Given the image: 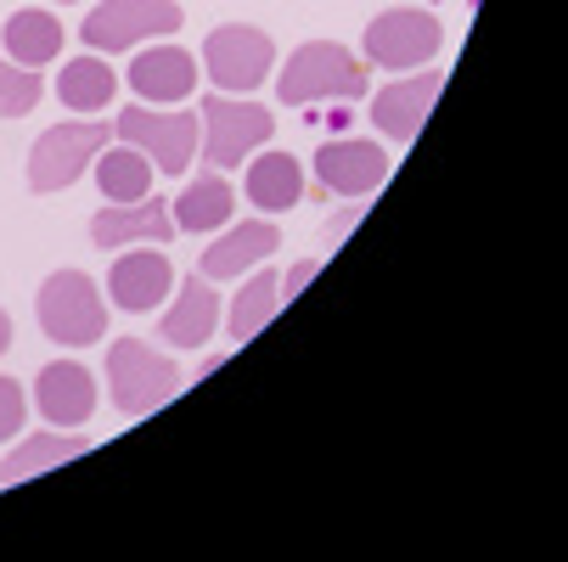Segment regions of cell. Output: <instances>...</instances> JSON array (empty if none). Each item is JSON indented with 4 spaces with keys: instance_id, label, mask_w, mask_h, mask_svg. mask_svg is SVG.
<instances>
[{
    "instance_id": "d4e9b609",
    "label": "cell",
    "mask_w": 568,
    "mask_h": 562,
    "mask_svg": "<svg viewBox=\"0 0 568 562\" xmlns=\"http://www.w3.org/2000/svg\"><path fill=\"white\" fill-rule=\"evenodd\" d=\"M40 96H45L40 73H34V68H18L12 57H0V119H23V113H34Z\"/></svg>"
},
{
    "instance_id": "52a82bcc",
    "label": "cell",
    "mask_w": 568,
    "mask_h": 562,
    "mask_svg": "<svg viewBox=\"0 0 568 562\" xmlns=\"http://www.w3.org/2000/svg\"><path fill=\"white\" fill-rule=\"evenodd\" d=\"M203 68L214 79V91H225V96L260 91V79H271V68H276V40L254 23H225L209 34Z\"/></svg>"
},
{
    "instance_id": "4316f807",
    "label": "cell",
    "mask_w": 568,
    "mask_h": 562,
    "mask_svg": "<svg viewBox=\"0 0 568 562\" xmlns=\"http://www.w3.org/2000/svg\"><path fill=\"white\" fill-rule=\"evenodd\" d=\"M349 108H355V102H315V108H304V113H310L321 130H349V124H355Z\"/></svg>"
},
{
    "instance_id": "d6986e66",
    "label": "cell",
    "mask_w": 568,
    "mask_h": 562,
    "mask_svg": "<svg viewBox=\"0 0 568 562\" xmlns=\"http://www.w3.org/2000/svg\"><path fill=\"white\" fill-rule=\"evenodd\" d=\"M57 96H62V108L68 113H102L113 96H119V79H113V68L102 62V57H73L62 73H57Z\"/></svg>"
},
{
    "instance_id": "f546056e",
    "label": "cell",
    "mask_w": 568,
    "mask_h": 562,
    "mask_svg": "<svg viewBox=\"0 0 568 562\" xmlns=\"http://www.w3.org/2000/svg\"><path fill=\"white\" fill-rule=\"evenodd\" d=\"M7 349H12V315L0 309V355H7Z\"/></svg>"
},
{
    "instance_id": "2e32d148",
    "label": "cell",
    "mask_w": 568,
    "mask_h": 562,
    "mask_svg": "<svg viewBox=\"0 0 568 562\" xmlns=\"http://www.w3.org/2000/svg\"><path fill=\"white\" fill-rule=\"evenodd\" d=\"M282 248V231L271 225V219H248V225H231L220 243H209V254L197 259L203 270L197 276H209V282H231V276H242V270H254V265H265L271 254Z\"/></svg>"
},
{
    "instance_id": "cb8c5ba5",
    "label": "cell",
    "mask_w": 568,
    "mask_h": 562,
    "mask_svg": "<svg viewBox=\"0 0 568 562\" xmlns=\"http://www.w3.org/2000/svg\"><path fill=\"white\" fill-rule=\"evenodd\" d=\"M276 309H282V282L260 265V276L236 293V304H231V315H225V327H231V338H236V344H248L254 333H265V327H271V315H276Z\"/></svg>"
},
{
    "instance_id": "9a60e30c",
    "label": "cell",
    "mask_w": 568,
    "mask_h": 562,
    "mask_svg": "<svg viewBox=\"0 0 568 562\" xmlns=\"http://www.w3.org/2000/svg\"><path fill=\"white\" fill-rule=\"evenodd\" d=\"M170 287H175V259H164V254H130L124 248V259H113V270H108V293L130 315L158 309L170 298Z\"/></svg>"
},
{
    "instance_id": "7c38bea8",
    "label": "cell",
    "mask_w": 568,
    "mask_h": 562,
    "mask_svg": "<svg viewBox=\"0 0 568 562\" xmlns=\"http://www.w3.org/2000/svg\"><path fill=\"white\" fill-rule=\"evenodd\" d=\"M124 79H130V91L141 102L175 108V102H186L197 91V57L181 51V45H146V51L130 57V73Z\"/></svg>"
},
{
    "instance_id": "4dcf8cb0",
    "label": "cell",
    "mask_w": 568,
    "mask_h": 562,
    "mask_svg": "<svg viewBox=\"0 0 568 562\" xmlns=\"http://www.w3.org/2000/svg\"><path fill=\"white\" fill-rule=\"evenodd\" d=\"M62 7H68V0H62Z\"/></svg>"
},
{
    "instance_id": "ffe728a7",
    "label": "cell",
    "mask_w": 568,
    "mask_h": 562,
    "mask_svg": "<svg viewBox=\"0 0 568 562\" xmlns=\"http://www.w3.org/2000/svg\"><path fill=\"white\" fill-rule=\"evenodd\" d=\"M304 197V170H298V157L287 152H260L254 157V170H248V203L265 208V214H282Z\"/></svg>"
},
{
    "instance_id": "5bb4252c",
    "label": "cell",
    "mask_w": 568,
    "mask_h": 562,
    "mask_svg": "<svg viewBox=\"0 0 568 562\" xmlns=\"http://www.w3.org/2000/svg\"><path fill=\"white\" fill-rule=\"evenodd\" d=\"M170 236H175V219H170V203H158V197H141V203H108V208L91 219V243H97V248L170 243Z\"/></svg>"
},
{
    "instance_id": "277c9868",
    "label": "cell",
    "mask_w": 568,
    "mask_h": 562,
    "mask_svg": "<svg viewBox=\"0 0 568 562\" xmlns=\"http://www.w3.org/2000/svg\"><path fill=\"white\" fill-rule=\"evenodd\" d=\"M108 394L124 417H146V411L164 406V399L181 394V371H175L170 355L146 349L141 338H119L108 349Z\"/></svg>"
},
{
    "instance_id": "5b68a950",
    "label": "cell",
    "mask_w": 568,
    "mask_h": 562,
    "mask_svg": "<svg viewBox=\"0 0 568 562\" xmlns=\"http://www.w3.org/2000/svg\"><path fill=\"white\" fill-rule=\"evenodd\" d=\"M197 124H203L197 146H203L209 170H236L254 146H265L276 135V119L260 102H236V96H203Z\"/></svg>"
},
{
    "instance_id": "8fae6325",
    "label": "cell",
    "mask_w": 568,
    "mask_h": 562,
    "mask_svg": "<svg viewBox=\"0 0 568 562\" xmlns=\"http://www.w3.org/2000/svg\"><path fill=\"white\" fill-rule=\"evenodd\" d=\"M439 85H445V73H434V68H423V73H412V79H394L388 91L372 96V124H377L394 146H412L417 130L428 124V108L439 102Z\"/></svg>"
},
{
    "instance_id": "7a4b0ae2",
    "label": "cell",
    "mask_w": 568,
    "mask_h": 562,
    "mask_svg": "<svg viewBox=\"0 0 568 562\" xmlns=\"http://www.w3.org/2000/svg\"><path fill=\"white\" fill-rule=\"evenodd\" d=\"M40 333L62 349H85L102 344L108 333V304L85 270H57L40 287Z\"/></svg>"
},
{
    "instance_id": "7402d4cb",
    "label": "cell",
    "mask_w": 568,
    "mask_h": 562,
    "mask_svg": "<svg viewBox=\"0 0 568 562\" xmlns=\"http://www.w3.org/2000/svg\"><path fill=\"white\" fill-rule=\"evenodd\" d=\"M231 208H236V192H231V181L220 175V170H209V175H197L181 197H175V231H214V225H225L231 219Z\"/></svg>"
},
{
    "instance_id": "603a6c76",
    "label": "cell",
    "mask_w": 568,
    "mask_h": 562,
    "mask_svg": "<svg viewBox=\"0 0 568 562\" xmlns=\"http://www.w3.org/2000/svg\"><path fill=\"white\" fill-rule=\"evenodd\" d=\"M79 450H85V439H68V433H34L23 439L7 461H0V484H23V478H40L62 461H73Z\"/></svg>"
},
{
    "instance_id": "83f0119b",
    "label": "cell",
    "mask_w": 568,
    "mask_h": 562,
    "mask_svg": "<svg viewBox=\"0 0 568 562\" xmlns=\"http://www.w3.org/2000/svg\"><path fill=\"white\" fill-rule=\"evenodd\" d=\"M315 270H321V259H298V265L287 270V282H282V298H293V293H304V287L315 282Z\"/></svg>"
},
{
    "instance_id": "9c48e42d",
    "label": "cell",
    "mask_w": 568,
    "mask_h": 562,
    "mask_svg": "<svg viewBox=\"0 0 568 562\" xmlns=\"http://www.w3.org/2000/svg\"><path fill=\"white\" fill-rule=\"evenodd\" d=\"M175 29H181L175 0H102V7H91L79 40H85L91 51H130L141 40L175 34Z\"/></svg>"
},
{
    "instance_id": "44dd1931",
    "label": "cell",
    "mask_w": 568,
    "mask_h": 562,
    "mask_svg": "<svg viewBox=\"0 0 568 562\" xmlns=\"http://www.w3.org/2000/svg\"><path fill=\"white\" fill-rule=\"evenodd\" d=\"M7 57L18 62V68H45L57 51H62V23L51 18V12H34V7H23V12H12L7 18Z\"/></svg>"
},
{
    "instance_id": "30bf717a",
    "label": "cell",
    "mask_w": 568,
    "mask_h": 562,
    "mask_svg": "<svg viewBox=\"0 0 568 562\" xmlns=\"http://www.w3.org/2000/svg\"><path fill=\"white\" fill-rule=\"evenodd\" d=\"M315 181L321 192H338V197H372L388 181V152L366 135H333L315 152Z\"/></svg>"
},
{
    "instance_id": "4fadbf2b",
    "label": "cell",
    "mask_w": 568,
    "mask_h": 562,
    "mask_svg": "<svg viewBox=\"0 0 568 562\" xmlns=\"http://www.w3.org/2000/svg\"><path fill=\"white\" fill-rule=\"evenodd\" d=\"M34 406L57 428H85L97 417V382H91V371L79 360H51L34 377Z\"/></svg>"
},
{
    "instance_id": "ba28073f",
    "label": "cell",
    "mask_w": 568,
    "mask_h": 562,
    "mask_svg": "<svg viewBox=\"0 0 568 562\" xmlns=\"http://www.w3.org/2000/svg\"><path fill=\"white\" fill-rule=\"evenodd\" d=\"M439 18L423 12V7H394L383 18H372L366 29V68H388V73H405V68H423L439 57Z\"/></svg>"
},
{
    "instance_id": "484cf974",
    "label": "cell",
    "mask_w": 568,
    "mask_h": 562,
    "mask_svg": "<svg viewBox=\"0 0 568 562\" xmlns=\"http://www.w3.org/2000/svg\"><path fill=\"white\" fill-rule=\"evenodd\" d=\"M23 417H29V406H23V388H18L12 377H0V445L23 433Z\"/></svg>"
},
{
    "instance_id": "3957f363",
    "label": "cell",
    "mask_w": 568,
    "mask_h": 562,
    "mask_svg": "<svg viewBox=\"0 0 568 562\" xmlns=\"http://www.w3.org/2000/svg\"><path fill=\"white\" fill-rule=\"evenodd\" d=\"M102 146H113V124H102V119H68V124H51L40 141H34V152H29V186L34 192H62V186H73L79 175H85L91 164H97V152Z\"/></svg>"
},
{
    "instance_id": "8992f818",
    "label": "cell",
    "mask_w": 568,
    "mask_h": 562,
    "mask_svg": "<svg viewBox=\"0 0 568 562\" xmlns=\"http://www.w3.org/2000/svg\"><path fill=\"white\" fill-rule=\"evenodd\" d=\"M113 135L130 141L135 152H146V164H152V170L181 175V170H192V157H197L203 124H197V113H186V108H170V113L124 108V119H113Z\"/></svg>"
},
{
    "instance_id": "e0dca14e",
    "label": "cell",
    "mask_w": 568,
    "mask_h": 562,
    "mask_svg": "<svg viewBox=\"0 0 568 562\" xmlns=\"http://www.w3.org/2000/svg\"><path fill=\"white\" fill-rule=\"evenodd\" d=\"M214 327H220V293H214V282L209 276H186L158 333H164L170 349H197V344L214 338Z\"/></svg>"
},
{
    "instance_id": "ac0fdd59",
    "label": "cell",
    "mask_w": 568,
    "mask_h": 562,
    "mask_svg": "<svg viewBox=\"0 0 568 562\" xmlns=\"http://www.w3.org/2000/svg\"><path fill=\"white\" fill-rule=\"evenodd\" d=\"M97 186H102V197L108 203H141V197H152V164H146V152H135L130 141H119V146H102L97 152Z\"/></svg>"
},
{
    "instance_id": "6da1fadb",
    "label": "cell",
    "mask_w": 568,
    "mask_h": 562,
    "mask_svg": "<svg viewBox=\"0 0 568 562\" xmlns=\"http://www.w3.org/2000/svg\"><path fill=\"white\" fill-rule=\"evenodd\" d=\"M276 96L287 108H315V102H361L366 96V57H355L338 40H310L282 62Z\"/></svg>"
},
{
    "instance_id": "f1b7e54d",
    "label": "cell",
    "mask_w": 568,
    "mask_h": 562,
    "mask_svg": "<svg viewBox=\"0 0 568 562\" xmlns=\"http://www.w3.org/2000/svg\"><path fill=\"white\" fill-rule=\"evenodd\" d=\"M355 219H361V214H338V219H333V225H327V243H338V236H344V231H349V225H355Z\"/></svg>"
}]
</instances>
